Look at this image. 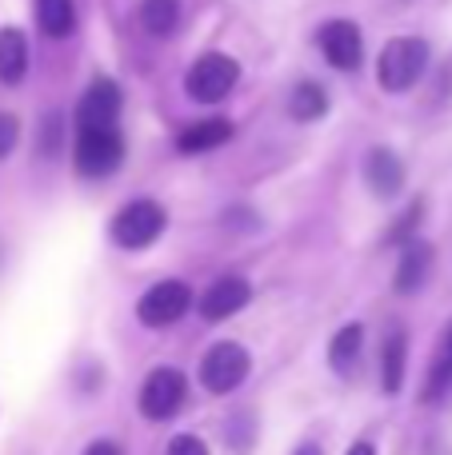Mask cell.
Masks as SVG:
<instances>
[{
  "instance_id": "484cf974",
  "label": "cell",
  "mask_w": 452,
  "mask_h": 455,
  "mask_svg": "<svg viewBox=\"0 0 452 455\" xmlns=\"http://www.w3.org/2000/svg\"><path fill=\"white\" fill-rule=\"evenodd\" d=\"M293 455H325V451H320V448H317V443H301V448H296Z\"/></svg>"
},
{
  "instance_id": "7a4b0ae2",
  "label": "cell",
  "mask_w": 452,
  "mask_h": 455,
  "mask_svg": "<svg viewBox=\"0 0 452 455\" xmlns=\"http://www.w3.org/2000/svg\"><path fill=\"white\" fill-rule=\"evenodd\" d=\"M165 224H168V216L157 200H133V204H125L117 212V220H112V240L128 251H141L160 240Z\"/></svg>"
},
{
  "instance_id": "52a82bcc",
  "label": "cell",
  "mask_w": 452,
  "mask_h": 455,
  "mask_svg": "<svg viewBox=\"0 0 452 455\" xmlns=\"http://www.w3.org/2000/svg\"><path fill=\"white\" fill-rule=\"evenodd\" d=\"M189 307H192L189 283L160 280V283H152V288L141 296V304H136V315H141L144 328H168V323H176L184 312H189Z\"/></svg>"
},
{
  "instance_id": "ffe728a7",
  "label": "cell",
  "mask_w": 452,
  "mask_h": 455,
  "mask_svg": "<svg viewBox=\"0 0 452 455\" xmlns=\"http://www.w3.org/2000/svg\"><path fill=\"white\" fill-rule=\"evenodd\" d=\"M176 20H181V0H144L141 4V24L152 32V36L173 32Z\"/></svg>"
},
{
  "instance_id": "ac0fdd59",
  "label": "cell",
  "mask_w": 452,
  "mask_h": 455,
  "mask_svg": "<svg viewBox=\"0 0 452 455\" xmlns=\"http://www.w3.org/2000/svg\"><path fill=\"white\" fill-rule=\"evenodd\" d=\"M36 20L48 36H69L77 28V0H36Z\"/></svg>"
},
{
  "instance_id": "5bb4252c",
  "label": "cell",
  "mask_w": 452,
  "mask_h": 455,
  "mask_svg": "<svg viewBox=\"0 0 452 455\" xmlns=\"http://www.w3.org/2000/svg\"><path fill=\"white\" fill-rule=\"evenodd\" d=\"M405 363H408V336L405 328H389L381 352V387L389 395H397L405 387Z\"/></svg>"
},
{
  "instance_id": "d4e9b609",
  "label": "cell",
  "mask_w": 452,
  "mask_h": 455,
  "mask_svg": "<svg viewBox=\"0 0 452 455\" xmlns=\"http://www.w3.org/2000/svg\"><path fill=\"white\" fill-rule=\"evenodd\" d=\"M344 455H376V448H373L368 440H360V443H352V448L344 451Z\"/></svg>"
},
{
  "instance_id": "44dd1931",
  "label": "cell",
  "mask_w": 452,
  "mask_h": 455,
  "mask_svg": "<svg viewBox=\"0 0 452 455\" xmlns=\"http://www.w3.org/2000/svg\"><path fill=\"white\" fill-rule=\"evenodd\" d=\"M421 220H424V200H413V204L400 212V220L389 228V235H384V240H389V243H408V240H416V228H421Z\"/></svg>"
},
{
  "instance_id": "7402d4cb",
  "label": "cell",
  "mask_w": 452,
  "mask_h": 455,
  "mask_svg": "<svg viewBox=\"0 0 452 455\" xmlns=\"http://www.w3.org/2000/svg\"><path fill=\"white\" fill-rule=\"evenodd\" d=\"M16 136H20V124H16L12 112H0V156H8L16 144Z\"/></svg>"
},
{
  "instance_id": "8992f818",
  "label": "cell",
  "mask_w": 452,
  "mask_h": 455,
  "mask_svg": "<svg viewBox=\"0 0 452 455\" xmlns=\"http://www.w3.org/2000/svg\"><path fill=\"white\" fill-rule=\"evenodd\" d=\"M125 160V140L117 128H85L77 132V168L80 176H109Z\"/></svg>"
},
{
  "instance_id": "9c48e42d",
  "label": "cell",
  "mask_w": 452,
  "mask_h": 455,
  "mask_svg": "<svg viewBox=\"0 0 452 455\" xmlns=\"http://www.w3.org/2000/svg\"><path fill=\"white\" fill-rule=\"evenodd\" d=\"M117 116H120V88L109 76L93 80L77 104V132H85V128H117Z\"/></svg>"
},
{
  "instance_id": "30bf717a",
  "label": "cell",
  "mask_w": 452,
  "mask_h": 455,
  "mask_svg": "<svg viewBox=\"0 0 452 455\" xmlns=\"http://www.w3.org/2000/svg\"><path fill=\"white\" fill-rule=\"evenodd\" d=\"M248 299H253L248 280H240V275H221V280L200 296V315L213 320V323H221V320H229V315H237Z\"/></svg>"
},
{
  "instance_id": "e0dca14e",
  "label": "cell",
  "mask_w": 452,
  "mask_h": 455,
  "mask_svg": "<svg viewBox=\"0 0 452 455\" xmlns=\"http://www.w3.org/2000/svg\"><path fill=\"white\" fill-rule=\"evenodd\" d=\"M28 72V44L16 28H0V80L16 84Z\"/></svg>"
},
{
  "instance_id": "4fadbf2b",
  "label": "cell",
  "mask_w": 452,
  "mask_h": 455,
  "mask_svg": "<svg viewBox=\"0 0 452 455\" xmlns=\"http://www.w3.org/2000/svg\"><path fill=\"white\" fill-rule=\"evenodd\" d=\"M365 180H368V188H373L376 196L389 200V196H397V192L405 188V164L397 160V152L373 148L368 152V160H365Z\"/></svg>"
},
{
  "instance_id": "8fae6325",
  "label": "cell",
  "mask_w": 452,
  "mask_h": 455,
  "mask_svg": "<svg viewBox=\"0 0 452 455\" xmlns=\"http://www.w3.org/2000/svg\"><path fill=\"white\" fill-rule=\"evenodd\" d=\"M452 395V320L445 323L437 339V352H432V363H429V376H424V387H421V403H440Z\"/></svg>"
},
{
  "instance_id": "5b68a950",
  "label": "cell",
  "mask_w": 452,
  "mask_h": 455,
  "mask_svg": "<svg viewBox=\"0 0 452 455\" xmlns=\"http://www.w3.org/2000/svg\"><path fill=\"white\" fill-rule=\"evenodd\" d=\"M184 395H189V379H184L176 368L149 371V379H144V387H141V411H144V419H152V424H165V419H173L176 411L184 408Z\"/></svg>"
},
{
  "instance_id": "d6986e66",
  "label": "cell",
  "mask_w": 452,
  "mask_h": 455,
  "mask_svg": "<svg viewBox=\"0 0 452 455\" xmlns=\"http://www.w3.org/2000/svg\"><path fill=\"white\" fill-rule=\"evenodd\" d=\"M288 112H293L296 120H317L328 112V92L320 84H312V80H304V84L293 88V100H288Z\"/></svg>"
},
{
  "instance_id": "3957f363",
  "label": "cell",
  "mask_w": 452,
  "mask_h": 455,
  "mask_svg": "<svg viewBox=\"0 0 452 455\" xmlns=\"http://www.w3.org/2000/svg\"><path fill=\"white\" fill-rule=\"evenodd\" d=\"M248 368H253V360H248L245 347L232 344V339H221V344H213L205 352V360H200V384L213 395H229L245 384Z\"/></svg>"
},
{
  "instance_id": "cb8c5ba5",
  "label": "cell",
  "mask_w": 452,
  "mask_h": 455,
  "mask_svg": "<svg viewBox=\"0 0 452 455\" xmlns=\"http://www.w3.org/2000/svg\"><path fill=\"white\" fill-rule=\"evenodd\" d=\"M85 455H120V448L112 440H96V443H88Z\"/></svg>"
},
{
  "instance_id": "6da1fadb",
  "label": "cell",
  "mask_w": 452,
  "mask_h": 455,
  "mask_svg": "<svg viewBox=\"0 0 452 455\" xmlns=\"http://www.w3.org/2000/svg\"><path fill=\"white\" fill-rule=\"evenodd\" d=\"M429 68V44L416 36H397L381 48L376 60V80L384 92H408Z\"/></svg>"
},
{
  "instance_id": "603a6c76",
  "label": "cell",
  "mask_w": 452,
  "mask_h": 455,
  "mask_svg": "<svg viewBox=\"0 0 452 455\" xmlns=\"http://www.w3.org/2000/svg\"><path fill=\"white\" fill-rule=\"evenodd\" d=\"M168 455H208V443L200 435H176L168 443Z\"/></svg>"
},
{
  "instance_id": "9a60e30c",
  "label": "cell",
  "mask_w": 452,
  "mask_h": 455,
  "mask_svg": "<svg viewBox=\"0 0 452 455\" xmlns=\"http://www.w3.org/2000/svg\"><path fill=\"white\" fill-rule=\"evenodd\" d=\"M360 352H365V328L360 323H344L333 336V344H328V363H333L336 376L349 379L360 368Z\"/></svg>"
},
{
  "instance_id": "7c38bea8",
  "label": "cell",
  "mask_w": 452,
  "mask_h": 455,
  "mask_svg": "<svg viewBox=\"0 0 452 455\" xmlns=\"http://www.w3.org/2000/svg\"><path fill=\"white\" fill-rule=\"evenodd\" d=\"M432 272V243L424 240H408L405 251H400V264H397V291L400 296H413L429 283Z\"/></svg>"
},
{
  "instance_id": "277c9868",
  "label": "cell",
  "mask_w": 452,
  "mask_h": 455,
  "mask_svg": "<svg viewBox=\"0 0 452 455\" xmlns=\"http://www.w3.org/2000/svg\"><path fill=\"white\" fill-rule=\"evenodd\" d=\"M240 80V64L232 60V56L224 52H205L197 64L189 68V76H184V88H189L192 100H205V104H216L224 100V96L237 88Z\"/></svg>"
},
{
  "instance_id": "ba28073f",
  "label": "cell",
  "mask_w": 452,
  "mask_h": 455,
  "mask_svg": "<svg viewBox=\"0 0 452 455\" xmlns=\"http://www.w3.org/2000/svg\"><path fill=\"white\" fill-rule=\"evenodd\" d=\"M317 44H320V52L328 56V64L341 72L360 68V60H365V40H360V28L352 20H328L325 28H320Z\"/></svg>"
},
{
  "instance_id": "2e32d148",
  "label": "cell",
  "mask_w": 452,
  "mask_h": 455,
  "mask_svg": "<svg viewBox=\"0 0 452 455\" xmlns=\"http://www.w3.org/2000/svg\"><path fill=\"white\" fill-rule=\"evenodd\" d=\"M224 140H232V124L221 116L213 120H197V124H189L181 136H176V148L189 152V156H197V152H213L221 148Z\"/></svg>"
}]
</instances>
